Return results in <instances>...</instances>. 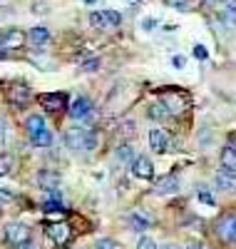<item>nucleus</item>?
Instances as JSON below:
<instances>
[{
    "instance_id": "nucleus-4",
    "label": "nucleus",
    "mask_w": 236,
    "mask_h": 249,
    "mask_svg": "<svg viewBox=\"0 0 236 249\" xmlns=\"http://www.w3.org/2000/svg\"><path fill=\"white\" fill-rule=\"evenodd\" d=\"M3 237H5V242L8 244H13V247H25V244H30V230L25 224H20V222H10L8 227H5V232H3Z\"/></svg>"
},
{
    "instance_id": "nucleus-20",
    "label": "nucleus",
    "mask_w": 236,
    "mask_h": 249,
    "mask_svg": "<svg viewBox=\"0 0 236 249\" xmlns=\"http://www.w3.org/2000/svg\"><path fill=\"white\" fill-rule=\"evenodd\" d=\"M15 170V157L10 152H0V177H5Z\"/></svg>"
},
{
    "instance_id": "nucleus-29",
    "label": "nucleus",
    "mask_w": 236,
    "mask_h": 249,
    "mask_svg": "<svg viewBox=\"0 0 236 249\" xmlns=\"http://www.w3.org/2000/svg\"><path fill=\"white\" fill-rule=\"evenodd\" d=\"M194 57H197V60H206V57H209V50H206L204 45H194Z\"/></svg>"
},
{
    "instance_id": "nucleus-13",
    "label": "nucleus",
    "mask_w": 236,
    "mask_h": 249,
    "mask_svg": "<svg viewBox=\"0 0 236 249\" xmlns=\"http://www.w3.org/2000/svg\"><path fill=\"white\" fill-rule=\"evenodd\" d=\"M37 184H40V190L55 195L57 187H60V175L52 172V170H40V172H37Z\"/></svg>"
},
{
    "instance_id": "nucleus-15",
    "label": "nucleus",
    "mask_w": 236,
    "mask_h": 249,
    "mask_svg": "<svg viewBox=\"0 0 236 249\" xmlns=\"http://www.w3.org/2000/svg\"><path fill=\"white\" fill-rule=\"evenodd\" d=\"M214 184H217V190H221V192H236V172L219 170L217 177H214Z\"/></svg>"
},
{
    "instance_id": "nucleus-2",
    "label": "nucleus",
    "mask_w": 236,
    "mask_h": 249,
    "mask_svg": "<svg viewBox=\"0 0 236 249\" xmlns=\"http://www.w3.org/2000/svg\"><path fill=\"white\" fill-rule=\"evenodd\" d=\"M25 130L35 147H50L52 144V132L48 127V122L42 120V115H30L25 120Z\"/></svg>"
},
{
    "instance_id": "nucleus-6",
    "label": "nucleus",
    "mask_w": 236,
    "mask_h": 249,
    "mask_svg": "<svg viewBox=\"0 0 236 249\" xmlns=\"http://www.w3.org/2000/svg\"><path fill=\"white\" fill-rule=\"evenodd\" d=\"M25 33L23 30H17V28H8L0 33V50H17V48H23L25 45Z\"/></svg>"
},
{
    "instance_id": "nucleus-1",
    "label": "nucleus",
    "mask_w": 236,
    "mask_h": 249,
    "mask_svg": "<svg viewBox=\"0 0 236 249\" xmlns=\"http://www.w3.org/2000/svg\"><path fill=\"white\" fill-rule=\"evenodd\" d=\"M65 144H67V150L72 152H92L95 150V144H97V137L92 130L87 127H70L65 132Z\"/></svg>"
},
{
    "instance_id": "nucleus-37",
    "label": "nucleus",
    "mask_w": 236,
    "mask_h": 249,
    "mask_svg": "<svg viewBox=\"0 0 236 249\" xmlns=\"http://www.w3.org/2000/svg\"><path fill=\"white\" fill-rule=\"evenodd\" d=\"M162 249H182V247H177V244H164Z\"/></svg>"
},
{
    "instance_id": "nucleus-9",
    "label": "nucleus",
    "mask_w": 236,
    "mask_h": 249,
    "mask_svg": "<svg viewBox=\"0 0 236 249\" xmlns=\"http://www.w3.org/2000/svg\"><path fill=\"white\" fill-rule=\"evenodd\" d=\"M40 105L48 112H60L67 107V95L65 92H45V95H40Z\"/></svg>"
},
{
    "instance_id": "nucleus-23",
    "label": "nucleus",
    "mask_w": 236,
    "mask_h": 249,
    "mask_svg": "<svg viewBox=\"0 0 236 249\" xmlns=\"http://www.w3.org/2000/svg\"><path fill=\"white\" fill-rule=\"evenodd\" d=\"M115 160H117V162H130V160H135V155H132V147H130V144H119L117 152H115Z\"/></svg>"
},
{
    "instance_id": "nucleus-39",
    "label": "nucleus",
    "mask_w": 236,
    "mask_h": 249,
    "mask_svg": "<svg viewBox=\"0 0 236 249\" xmlns=\"http://www.w3.org/2000/svg\"><path fill=\"white\" fill-rule=\"evenodd\" d=\"M84 3H87V5H92V3H97V0H84Z\"/></svg>"
},
{
    "instance_id": "nucleus-28",
    "label": "nucleus",
    "mask_w": 236,
    "mask_h": 249,
    "mask_svg": "<svg viewBox=\"0 0 236 249\" xmlns=\"http://www.w3.org/2000/svg\"><path fill=\"white\" fill-rule=\"evenodd\" d=\"M45 212H60L62 210V202H57V199H50V202H45V207H42Z\"/></svg>"
},
{
    "instance_id": "nucleus-36",
    "label": "nucleus",
    "mask_w": 236,
    "mask_h": 249,
    "mask_svg": "<svg viewBox=\"0 0 236 249\" xmlns=\"http://www.w3.org/2000/svg\"><path fill=\"white\" fill-rule=\"evenodd\" d=\"M229 147L236 152V135H231V142H229Z\"/></svg>"
},
{
    "instance_id": "nucleus-19",
    "label": "nucleus",
    "mask_w": 236,
    "mask_h": 249,
    "mask_svg": "<svg viewBox=\"0 0 236 249\" xmlns=\"http://www.w3.org/2000/svg\"><path fill=\"white\" fill-rule=\"evenodd\" d=\"M221 170L224 172H236V152L229 147V144L221 150Z\"/></svg>"
},
{
    "instance_id": "nucleus-32",
    "label": "nucleus",
    "mask_w": 236,
    "mask_h": 249,
    "mask_svg": "<svg viewBox=\"0 0 236 249\" xmlns=\"http://www.w3.org/2000/svg\"><path fill=\"white\" fill-rule=\"evenodd\" d=\"M171 62H174V68H184V62H186V60H184L182 55H174V57H171Z\"/></svg>"
},
{
    "instance_id": "nucleus-33",
    "label": "nucleus",
    "mask_w": 236,
    "mask_h": 249,
    "mask_svg": "<svg viewBox=\"0 0 236 249\" xmlns=\"http://www.w3.org/2000/svg\"><path fill=\"white\" fill-rule=\"evenodd\" d=\"M199 199H202V202H206V204H214V197H211L209 192H199Z\"/></svg>"
},
{
    "instance_id": "nucleus-18",
    "label": "nucleus",
    "mask_w": 236,
    "mask_h": 249,
    "mask_svg": "<svg viewBox=\"0 0 236 249\" xmlns=\"http://www.w3.org/2000/svg\"><path fill=\"white\" fill-rule=\"evenodd\" d=\"M149 224H152V219H149V214H144V212H132V214H130V227H132L135 232L149 230Z\"/></svg>"
},
{
    "instance_id": "nucleus-12",
    "label": "nucleus",
    "mask_w": 236,
    "mask_h": 249,
    "mask_svg": "<svg viewBox=\"0 0 236 249\" xmlns=\"http://www.w3.org/2000/svg\"><path fill=\"white\" fill-rule=\"evenodd\" d=\"M149 147H152L157 155L169 152V135H167V130H162V127L149 130Z\"/></svg>"
},
{
    "instance_id": "nucleus-10",
    "label": "nucleus",
    "mask_w": 236,
    "mask_h": 249,
    "mask_svg": "<svg viewBox=\"0 0 236 249\" xmlns=\"http://www.w3.org/2000/svg\"><path fill=\"white\" fill-rule=\"evenodd\" d=\"M30 97H33V92H30L28 85H23V82H13L10 90H8V100L13 102L15 107H25L30 102Z\"/></svg>"
},
{
    "instance_id": "nucleus-30",
    "label": "nucleus",
    "mask_w": 236,
    "mask_h": 249,
    "mask_svg": "<svg viewBox=\"0 0 236 249\" xmlns=\"http://www.w3.org/2000/svg\"><path fill=\"white\" fill-rule=\"evenodd\" d=\"M82 70H84V72H95V70H97V60H87V62H82Z\"/></svg>"
},
{
    "instance_id": "nucleus-31",
    "label": "nucleus",
    "mask_w": 236,
    "mask_h": 249,
    "mask_svg": "<svg viewBox=\"0 0 236 249\" xmlns=\"http://www.w3.org/2000/svg\"><path fill=\"white\" fill-rule=\"evenodd\" d=\"M142 28H144V30H154V28H157V20H154V18L142 20Z\"/></svg>"
},
{
    "instance_id": "nucleus-7",
    "label": "nucleus",
    "mask_w": 236,
    "mask_h": 249,
    "mask_svg": "<svg viewBox=\"0 0 236 249\" xmlns=\"http://www.w3.org/2000/svg\"><path fill=\"white\" fill-rule=\"evenodd\" d=\"M217 237L226 244H236V214H226L217 222Z\"/></svg>"
},
{
    "instance_id": "nucleus-5",
    "label": "nucleus",
    "mask_w": 236,
    "mask_h": 249,
    "mask_svg": "<svg viewBox=\"0 0 236 249\" xmlns=\"http://www.w3.org/2000/svg\"><path fill=\"white\" fill-rule=\"evenodd\" d=\"M162 105L167 107L169 115H184V112L189 110V97L171 90V92H164V95H162Z\"/></svg>"
},
{
    "instance_id": "nucleus-24",
    "label": "nucleus",
    "mask_w": 236,
    "mask_h": 249,
    "mask_svg": "<svg viewBox=\"0 0 236 249\" xmlns=\"http://www.w3.org/2000/svg\"><path fill=\"white\" fill-rule=\"evenodd\" d=\"M167 5L169 8H174V10H191V0H167Z\"/></svg>"
},
{
    "instance_id": "nucleus-11",
    "label": "nucleus",
    "mask_w": 236,
    "mask_h": 249,
    "mask_svg": "<svg viewBox=\"0 0 236 249\" xmlns=\"http://www.w3.org/2000/svg\"><path fill=\"white\" fill-rule=\"evenodd\" d=\"M132 175H135L137 179H152V177H154V164H152V160L144 157V155H137V157L132 160Z\"/></svg>"
},
{
    "instance_id": "nucleus-16",
    "label": "nucleus",
    "mask_w": 236,
    "mask_h": 249,
    "mask_svg": "<svg viewBox=\"0 0 236 249\" xmlns=\"http://www.w3.org/2000/svg\"><path fill=\"white\" fill-rule=\"evenodd\" d=\"M90 112H92V105H90L87 97L72 100V105H70V117L72 120H84V117H90Z\"/></svg>"
},
{
    "instance_id": "nucleus-3",
    "label": "nucleus",
    "mask_w": 236,
    "mask_h": 249,
    "mask_svg": "<svg viewBox=\"0 0 236 249\" xmlns=\"http://www.w3.org/2000/svg\"><path fill=\"white\" fill-rule=\"evenodd\" d=\"M122 23V15L117 10H92L90 13V25L97 30H112Z\"/></svg>"
},
{
    "instance_id": "nucleus-38",
    "label": "nucleus",
    "mask_w": 236,
    "mask_h": 249,
    "mask_svg": "<svg viewBox=\"0 0 236 249\" xmlns=\"http://www.w3.org/2000/svg\"><path fill=\"white\" fill-rule=\"evenodd\" d=\"M0 60H5V50H0Z\"/></svg>"
},
{
    "instance_id": "nucleus-41",
    "label": "nucleus",
    "mask_w": 236,
    "mask_h": 249,
    "mask_svg": "<svg viewBox=\"0 0 236 249\" xmlns=\"http://www.w3.org/2000/svg\"><path fill=\"white\" fill-rule=\"evenodd\" d=\"M130 3H137V0H130Z\"/></svg>"
},
{
    "instance_id": "nucleus-17",
    "label": "nucleus",
    "mask_w": 236,
    "mask_h": 249,
    "mask_svg": "<svg viewBox=\"0 0 236 249\" xmlns=\"http://www.w3.org/2000/svg\"><path fill=\"white\" fill-rule=\"evenodd\" d=\"M25 37L30 40L33 45H45L48 40H50V30H48V28H42V25H37V28H33Z\"/></svg>"
},
{
    "instance_id": "nucleus-25",
    "label": "nucleus",
    "mask_w": 236,
    "mask_h": 249,
    "mask_svg": "<svg viewBox=\"0 0 236 249\" xmlns=\"http://www.w3.org/2000/svg\"><path fill=\"white\" fill-rule=\"evenodd\" d=\"M137 249H159V244H157L152 237H139V242H137Z\"/></svg>"
},
{
    "instance_id": "nucleus-40",
    "label": "nucleus",
    "mask_w": 236,
    "mask_h": 249,
    "mask_svg": "<svg viewBox=\"0 0 236 249\" xmlns=\"http://www.w3.org/2000/svg\"><path fill=\"white\" fill-rule=\"evenodd\" d=\"M20 249H33V247H30V244H25V247H20Z\"/></svg>"
},
{
    "instance_id": "nucleus-34",
    "label": "nucleus",
    "mask_w": 236,
    "mask_h": 249,
    "mask_svg": "<svg viewBox=\"0 0 236 249\" xmlns=\"http://www.w3.org/2000/svg\"><path fill=\"white\" fill-rule=\"evenodd\" d=\"M0 199H3V202H10V199H13V195H10L8 190H0Z\"/></svg>"
},
{
    "instance_id": "nucleus-8",
    "label": "nucleus",
    "mask_w": 236,
    "mask_h": 249,
    "mask_svg": "<svg viewBox=\"0 0 236 249\" xmlns=\"http://www.w3.org/2000/svg\"><path fill=\"white\" fill-rule=\"evenodd\" d=\"M48 237L52 239V244L65 247L72 239V230H70V224H65V222H55V224L48 227Z\"/></svg>"
},
{
    "instance_id": "nucleus-14",
    "label": "nucleus",
    "mask_w": 236,
    "mask_h": 249,
    "mask_svg": "<svg viewBox=\"0 0 236 249\" xmlns=\"http://www.w3.org/2000/svg\"><path fill=\"white\" fill-rule=\"evenodd\" d=\"M182 187V182H179V177L177 175H164L157 184H154V195H174L177 190Z\"/></svg>"
},
{
    "instance_id": "nucleus-26",
    "label": "nucleus",
    "mask_w": 236,
    "mask_h": 249,
    "mask_svg": "<svg viewBox=\"0 0 236 249\" xmlns=\"http://www.w3.org/2000/svg\"><path fill=\"white\" fill-rule=\"evenodd\" d=\"M95 249H122L115 239H100L97 244H95Z\"/></svg>"
},
{
    "instance_id": "nucleus-27",
    "label": "nucleus",
    "mask_w": 236,
    "mask_h": 249,
    "mask_svg": "<svg viewBox=\"0 0 236 249\" xmlns=\"http://www.w3.org/2000/svg\"><path fill=\"white\" fill-rule=\"evenodd\" d=\"M5 142H8V122L0 115V144H5Z\"/></svg>"
},
{
    "instance_id": "nucleus-35",
    "label": "nucleus",
    "mask_w": 236,
    "mask_h": 249,
    "mask_svg": "<svg viewBox=\"0 0 236 249\" xmlns=\"http://www.w3.org/2000/svg\"><path fill=\"white\" fill-rule=\"evenodd\" d=\"M186 249H209V247H206V244H189Z\"/></svg>"
},
{
    "instance_id": "nucleus-21",
    "label": "nucleus",
    "mask_w": 236,
    "mask_h": 249,
    "mask_svg": "<svg viewBox=\"0 0 236 249\" xmlns=\"http://www.w3.org/2000/svg\"><path fill=\"white\" fill-rule=\"evenodd\" d=\"M149 117H152V120H162V122H164V120H169L171 115L167 112V107L162 105V102H154V105L149 107Z\"/></svg>"
},
{
    "instance_id": "nucleus-22",
    "label": "nucleus",
    "mask_w": 236,
    "mask_h": 249,
    "mask_svg": "<svg viewBox=\"0 0 236 249\" xmlns=\"http://www.w3.org/2000/svg\"><path fill=\"white\" fill-rule=\"evenodd\" d=\"M221 18L226 20L231 28H236V5H234V3H226V5L221 8Z\"/></svg>"
}]
</instances>
